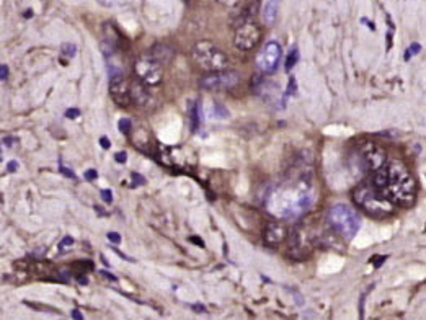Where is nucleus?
I'll list each match as a JSON object with an SVG mask.
<instances>
[{
	"instance_id": "393cba45",
	"label": "nucleus",
	"mask_w": 426,
	"mask_h": 320,
	"mask_svg": "<svg viewBox=\"0 0 426 320\" xmlns=\"http://www.w3.org/2000/svg\"><path fill=\"white\" fill-rule=\"evenodd\" d=\"M114 160H116L118 163H126V160H127V154L125 152V150H121V152L114 154Z\"/></svg>"
},
{
	"instance_id": "dca6fc26",
	"label": "nucleus",
	"mask_w": 426,
	"mask_h": 320,
	"mask_svg": "<svg viewBox=\"0 0 426 320\" xmlns=\"http://www.w3.org/2000/svg\"><path fill=\"white\" fill-rule=\"evenodd\" d=\"M188 114H190V126L191 131L196 132L199 127L201 123V109H199V102H191L190 107H188Z\"/></svg>"
},
{
	"instance_id": "4c0bfd02",
	"label": "nucleus",
	"mask_w": 426,
	"mask_h": 320,
	"mask_svg": "<svg viewBox=\"0 0 426 320\" xmlns=\"http://www.w3.org/2000/svg\"><path fill=\"white\" fill-rule=\"evenodd\" d=\"M392 48V33L387 35V49Z\"/></svg>"
},
{
	"instance_id": "2eb2a0df",
	"label": "nucleus",
	"mask_w": 426,
	"mask_h": 320,
	"mask_svg": "<svg viewBox=\"0 0 426 320\" xmlns=\"http://www.w3.org/2000/svg\"><path fill=\"white\" fill-rule=\"evenodd\" d=\"M131 95H132V102L137 105L148 103L149 100V95L144 89V84H139V82H132L131 84Z\"/></svg>"
},
{
	"instance_id": "2f4dec72",
	"label": "nucleus",
	"mask_w": 426,
	"mask_h": 320,
	"mask_svg": "<svg viewBox=\"0 0 426 320\" xmlns=\"http://www.w3.org/2000/svg\"><path fill=\"white\" fill-rule=\"evenodd\" d=\"M72 244H74V239H72V237H66V239L61 242V245H59V247H61V250H64V247L72 245Z\"/></svg>"
},
{
	"instance_id": "f03ea898",
	"label": "nucleus",
	"mask_w": 426,
	"mask_h": 320,
	"mask_svg": "<svg viewBox=\"0 0 426 320\" xmlns=\"http://www.w3.org/2000/svg\"><path fill=\"white\" fill-rule=\"evenodd\" d=\"M371 183L375 188L381 190L393 204L409 208L415 203L416 181L400 160H387L386 166L373 173Z\"/></svg>"
},
{
	"instance_id": "ddd939ff",
	"label": "nucleus",
	"mask_w": 426,
	"mask_h": 320,
	"mask_svg": "<svg viewBox=\"0 0 426 320\" xmlns=\"http://www.w3.org/2000/svg\"><path fill=\"white\" fill-rule=\"evenodd\" d=\"M287 235H290V234H287V227L284 226L283 222L272 221V222H268L267 229H265L263 242L268 247H272V249H274V247H278L279 244H283V242L287 239Z\"/></svg>"
},
{
	"instance_id": "7ed1b4c3",
	"label": "nucleus",
	"mask_w": 426,
	"mask_h": 320,
	"mask_svg": "<svg viewBox=\"0 0 426 320\" xmlns=\"http://www.w3.org/2000/svg\"><path fill=\"white\" fill-rule=\"evenodd\" d=\"M353 199L371 217L384 219L393 213V203L373 183H364L353 191Z\"/></svg>"
},
{
	"instance_id": "c9c22d12",
	"label": "nucleus",
	"mask_w": 426,
	"mask_h": 320,
	"mask_svg": "<svg viewBox=\"0 0 426 320\" xmlns=\"http://www.w3.org/2000/svg\"><path fill=\"white\" fill-rule=\"evenodd\" d=\"M102 274H103V276H107V278H108V280H112V281H116V276H113V274H109V272H105V269H103V272H102Z\"/></svg>"
},
{
	"instance_id": "4468645a",
	"label": "nucleus",
	"mask_w": 426,
	"mask_h": 320,
	"mask_svg": "<svg viewBox=\"0 0 426 320\" xmlns=\"http://www.w3.org/2000/svg\"><path fill=\"white\" fill-rule=\"evenodd\" d=\"M279 6H281V0H263V8H262V15L263 20L272 25V23L276 20Z\"/></svg>"
},
{
	"instance_id": "ea45409f",
	"label": "nucleus",
	"mask_w": 426,
	"mask_h": 320,
	"mask_svg": "<svg viewBox=\"0 0 426 320\" xmlns=\"http://www.w3.org/2000/svg\"><path fill=\"white\" fill-rule=\"evenodd\" d=\"M193 309H195V310H201V312H204V310H206V309L203 308V305H193Z\"/></svg>"
},
{
	"instance_id": "c756f323",
	"label": "nucleus",
	"mask_w": 426,
	"mask_h": 320,
	"mask_svg": "<svg viewBox=\"0 0 426 320\" xmlns=\"http://www.w3.org/2000/svg\"><path fill=\"white\" fill-rule=\"evenodd\" d=\"M132 178H134L136 180V185H145V178L142 177V175H139V173H132Z\"/></svg>"
},
{
	"instance_id": "473e14b6",
	"label": "nucleus",
	"mask_w": 426,
	"mask_h": 320,
	"mask_svg": "<svg viewBox=\"0 0 426 320\" xmlns=\"http://www.w3.org/2000/svg\"><path fill=\"white\" fill-rule=\"evenodd\" d=\"M8 172H17V168H18V162L17 160H10V162H8Z\"/></svg>"
},
{
	"instance_id": "4be33fe9",
	"label": "nucleus",
	"mask_w": 426,
	"mask_h": 320,
	"mask_svg": "<svg viewBox=\"0 0 426 320\" xmlns=\"http://www.w3.org/2000/svg\"><path fill=\"white\" fill-rule=\"evenodd\" d=\"M17 143H18V137H13V136L3 137V145H6V148H12V145Z\"/></svg>"
},
{
	"instance_id": "a211bd4d",
	"label": "nucleus",
	"mask_w": 426,
	"mask_h": 320,
	"mask_svg": "<svg viewBox=\"0 0 426 320\" xmlns=\"http://www.w3.org/2000/svg\"><path fill=\"white\" fill-rule=\"evenodd\" d=\"M118 127H120V131L123 132V134H131V130H132V123L131 120H127V118H121L120 121H118Z\"/></svg>"
},
{
	"instance_id": "e433bc0d",
	"label": "nucleus",
	"mask_w": 426,
	"mask_h": 320,
	"mask_svg": "<svg viewBox=\"0 0 426 320\" xmlns=\"http://www.w3.org/2000/svg\"><path fill=\"white\" fill-rule=\"evenodd\" d=\"M375 260H378V262L374 263V267H375V268H379V267H381V265L384 263V260H386V257H379V258H375Z\"/></svg>"
},
{
	"instance_id": "423d86ee",
	"label": "nucleus",
	"mask_w": 426,
	"mask_h": 320,
	"mask_svg": "<svg viewBox=\"0 0 426 320\" xmlns=\"http://www.w3.org/2000/svg\"><path fill=\"white\" fill-rule=\"evenodd\" d=\"M134 71H136L137 79H139L142 84L154 87L162 82V77H163L162 64H160L159 59H155L154 56H145V57L137 59Z\"/></svg>"
},
{
	"instance_id": "aec40b11",
	"label": "nucleus",
	"mask_w": 426,
	"mask_h": 320,
	"mask_svg": "<svg viewBox=\"0 0 426 320\" xmlns=\"http://www.w3.org/2000/svg\"><path fill=\"white\" fill-rule=\"evenodd\" d=\"M420 49H421V46L418 44V43H415V44H411L409 49H407V53H405V61H410V57H411V54H418L420 53Z\"/></svg>"
},
{
	"instance_id": "f3484780",
	"label": "nucleus",
	"mask_w": 426,
	"mask_h": 320,
	"mask_svg": "<svg viewBox=\"0 0 426 320\" xmlns=\"http://www.w3.org/2000/svg\"><path fill=\"white\" fill-rule=\"evenodd\" d=\"M297 61H299V51H297L296 48H292L286 57V64H284L286 71H291V69L297 64Z\"/></svg>"
},
{
	"instance_id": "f8f14e48",
	"label": "nucleus",
	"mask_w": 426,
	"mask_h": 320,
	"mask_svg": "<svg viewBox=\"0 0 426 320\" xmlns=\"http://www.w3.org/2000/svg\"><path fill=\"white\" fill-rule=\"evenodd\" d=\"M109 95L120 107H127L132 102L131 85L123 77V74L109 75Z\"/></svg>"
},
{
	"instance_id": "58836bf2",
	"label": "nucleus",
	"mask_w": 426,
	"mask_h": 320,
	"mask_svg": "<svg viewBox=\"0 0 426 320\" xmlns=\"http://www.w3.org/2000/svg\"><path fill=\"white\" fill-rule=\"evenodd\" d=\"M31 12H33V10H31V8H28V10L25 12V17H26V18H31V17H33V13H31Z\"/></svg>"
},
{
	"instance_id": "7c9ffc66",
	"label": "nucleus",
	"mask_w": 426,
	"mask_h": 320,
	"mask_svg": "<svg viewBox=\"0 0 426 320\" xmlns=\"http://www.w3.org/2000/svg\"><path fill=\"white\" fill-rule=\"evenodd\" d=\"M61 172H62V175H64V177H67V178H76V173L72 172V170H69L67 167L61 166Z\"/></svg>"
},
{
	"instance_id": "f257e3e1",
	"label": "nucleus",
	"mask_w": 426,
	"mask_h": 320,
	"mask_svg": "<svg viewBox=\"0 0 426 320\" xmlns=\"http://www.w3.org/2000/svg\"><path fill=\"white\" fill-rule=\"evenodd\" d=\"M312 201L314 193L309 178H299L296 181H286L274 186L267 195L265 206L274 217L294 221L309 211Z\"/></svg>"
},
{
	"instance_id": "0eeeda50",
	"label": "nucleus",
	"mask_w": 426,
	"mask_h": 320,
	"mask_svg": "<svg viewBox=\"0 0 426 320\" xmlns=\"http://www.w3.org/2000/svg\"><path fill=\"white\" fill-rule=\"evenodd\" d=\"M262 39V28L255 21H245L237 26L236 35H233V44L240 51H251L256 48Z\"/></svg>"
},
{
	"instance_id": "b1692460",
	"label": "nucleus",
	"mask_w": 426,
	"mask_h": 320,
	"mask_svg": "<svg viewBox=\"0 0 426 320\" xmlns=\"http://www.w3.org/2000/svg\"><path fill=\"white\" fill-rule=\"evenodd\" d=\"M296 90H297L296 80H294V77H291V79H290V87H287L286 95H296Z\"/></svg>"
},
{
	"instance_id": "9b49d317",
	"label": "nucleus",
	"mask_w": 426,
	"mask_h": 320,
	"mask_svg": "<svg viewBox=\"0 0 426 320\" xmlns=\"http://www.w3.org/2000/svg\"><path fill=\"white\" fill-rule=\"evenodd\" d=\"M361 160H363V166L366 167V170H369L371 173H374L375 170L384 167L387 163V154L386 150L379 148L373 143H364L360 149Z\"/></svg>"
},
{
	"instance_id": "20e7f679",
	"label": "nucleus",
	"mask_w": 426,
	"mask_h": 320,
	"mask_svg": "<svg viewBox=\"0 0 426 320\" xmlns=\"http://www.w3.org/2000/svg\"><path fill=\"white\" fill-rule=\"evenodd\" d=\"M191 61L204 72H221L229 67L227 54L211 41H199L191 48Z\"/></svg>"
},
{
	"instance_id": "72a5a7b5",
	"label": "nucleus",
	"mask_w": 426,
	"mask_h": 320,
	"mask_svg": "<svg viewBox=\"0 0 426 320\" xmlns=\"http://www.w3.org/2000/svg\"><path fill=\"white\" fill-rule=\"evenodd\" d=\"M190 240L193 242V244H198L199 247H204V242L199 239V237H190Z\"/></svg>"
},
{
	"instance_id": "412c9836",
	"label": "nucleus",
	"mask_w": 426,
	"mask_h": 320,
	"mask_svg": "<svg viewBox=\"0 0 426 320\" xmlns=\"http://www.w3.org/2000/svg\"><path fill=\"white\" fill-rule=\"evenodd\" d=\"M66 116L69 118V120H76V118L80 116V109L69 108V109H66Z\"/></svg>"
},
{
	"instance_id": "39448f33",
	"label": "nucleus",
	"mask_w": 426,
	"mask_h": 320,
	"mask_svg": "<svg viewBox=\"0 0 426 320\" xmlns=\"http://www.w3.org/2000/svg\"><path fill=\"white\" fill-rule=\"evenodd\" d=\"M328 226L337 232L343 239L351 240L358 234L361 227V217L355 209L346 204H335L327 213Z\"/></svg>"
},
{
	"instance_id": "6ab92c4d",
	"label": "nucleus",
	"mask_w": 426,
	"mask_h": 320,
	"mask_svg": "<svg viewBox=\"0 0 426 320\" xmlns=\"http://www.w3.org/2000/svg\"><path fill=\"white\" fill-rule=\"evenodd\" d=\"M62 53L64 54H67L69 57H74L76 56V53H77V48H76V44H71V43H66L62 46Z\"/></svg>"
},
{
	"instance_id": "5701e85b",
	"label": "nucleus",
	"mask_w": 426,
	"mask_h": 320,
	"mask_svg": "<svg viewBox=\"0 0 426 320\" xmlns=\"http://www.w3.org/2000/svg\"><path fill=\"white\" fill-rule=\"evenodd\" d=\"M84 177H85L87 181H91V180H97L98 173H97V170H95V168H91V170H87L84 173Z\"/></svg>"
},
{
	"instance_id": "c85d7f7f",
	"label": "nucleus",
	"mask_w": 426,
	"mask_h": 320,
	"mask_svg": "<svg viewBox=\"0 0 426 320\" xmlns=\"http://www.w3.org/2000/svg\"><path fill=\"white\" fill-rule=\"evenodd\" d=\"M100 145H102L103 149H109L112 148V143H109V139L107 136H103V137H100Z\"/></svg>"
},
{
	"instance_id": "f704fd0d",
	"label": "nucleus",
	"mask_w": 426,
	"mask_h": 320,
	"mask_svg": "<svg viewBox=\"0 0 426 320\" xmlns=\"http://www.w3.org/2000/svg\"><path fill=\"white\" fill-rule=\"evenodd\" d=\"M72 317H74V319H84V315L80 314V310L76 309V310H72Z\"/></svg>"
},
{
	"instance_id": "9d476101",
	"label": "nucleus",
	"mask_w": 426,
	"mask_h": 320,
	"mask_svg": "<svg viewBox=\"0 0 426 320\" xmlns=\"http://www.w3.org/2000/svg\"><path fill=\"white\" fill-rule=\"evenodd\" d=\"M281 44L278 41H268L256 56V66L265 74H273L278 69L279 61H281Z\"/></svg>"
},
{
	"instance_id": "cd10ccee",
	"label": "nucleus",
	"mask_w": 426,
	"mask_h": 320,
	"mask_svg": "<svg viewBox=\"0 0 426 320\" xmlns=\"http://www.w3.org/2000/svg\"><path fill=\"white\" fill-rule=\"evenodd\" d=\"M0 79H2V82H6L8 79V67H7V64H2V67H0Z\"/></svg>"
},
{
	"instance_id": "a878e982",
	"label": "nucleus",
	"mask_w": 426,
	"mask_h": 320,
	"mask_svg": "<svg viewBox=\"0 0 426 320\" xmlns=\"http://www.w3.org/2000/svg\"><path fill=\"white\" fill-rule=\"evenodd\" d=\"M108 240L112 242V244H120L121 235L116 234V232H108Z\"/></svg>"
},
{
	"instance_id": "6e6552de",
	"label": "nucleus",
	"mask_w": 426,
	"mask_h": 320,
	"mask_svg": "<svg viewBox=\"0 0 426 320\" xmlns=\"http://www.w3.org/2000/svg\"><path fill=\"white\" fill-rule=\"evenodd\" d=\"M240 82V75L237 72H209L208 75L199 80V87L209 91H219V90H229L236 87Z\"/></svg>"
},
{
	"instance_id": "bb28decb",
	"label": "nucleus",
	"mask_w": 426,
	"mask_h": 320,
	"mask_svg": "<svg viewBox=\"0 0 426 320\" xmlns=\"http://www.w3.org/2000/svg\"><path fill=\"white\" fill-rule=\"evenodd\" d=\"M102 199L105 201V203H112L113 201V193H112V190H103L102 191Z\"/></svg>"
},
{
	"instance_id": "1a4fd4ad",
	"label": "nucleus",
	"mask_w": 426,
	"mask_h": 320,
	"mask_svg": "<svg viewBox=\"0 0 426 320\" xmlns=\"http://www.w3.org/2000/svg\"><path fill=\"white\" fill-rule=\"evenodd\" d=\"M314 247V234L305 227H297L290 235V254L296 260L305 258Z\"/></svg>"
}]
</instances>
